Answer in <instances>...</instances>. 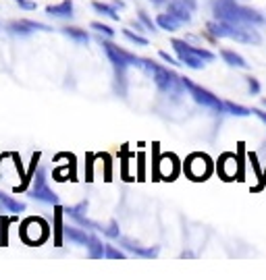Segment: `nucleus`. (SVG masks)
Returning <instances> with one entry per match:
<instances>
[{
	"instance_id": "1",
	"label": "nucleus",
	"mask_w": 266,
	"mask_h": 280,
	"mask_svg": "<svg viewBox=\"0 0 266 280\" xmlns=\"http://www.w3.org/2000/svg\"><path fill=\"white\" fill-rule=\"evenodd\" d=\"M215 13H217V19L221 21H229V23H262L264 17L254 11V9H245V7H239L235 0H219L217 7H215Z\"/></svg>"
},
{
	"instance_id": "2",
	"label": "nucleus",
	"mask_w": 266,
	"mask_h": 280,
	"mask_svg": "<svg viewBox=\"0 0 266 280\" xmlns=\"http://www.w3.org/2000/svg\"><path fill=\"white\" fill-rule=\"evenodd\" d=\"M208 29L217 38H231L243 44H260V36L256 29L247 27V23H229V21H212L208 23Z\"/></svg>"
},
{
	"instance_id": "3",
	"label": "nucleus",
	"mask_w": 266,
	"mask_h": 280,
	"mask_svg": "<svg viewBox=\"0 0 266 280\" xmlns=\"http://www.w3.org/2000/svg\"><path fill=\"white\" fill-rule=\"evenodd\" d=\"M173 48H175L177 54H179L181 62L191 66V68H202L204 66L202 60H212V58H215L212 52L202 50V48H193V46L185 44L183 40H173Z\"/></svg>"
},
{
	"instance_id": "4",
	"label": "nucleus",
	"mask_w": 266,
	"mask_h": 280,
	"mask_svg": "<svg viewBox=\"0 0 266 280\" xmlns=\"http://www.w3.org/2000/svg\"><path fill=\"white\" fill-rule=\"evenodd\" d=\"M181 83H183V85L187 87V90L191 92L193 100H196L198 104H202V106H206V108H212V110L223 112L225 102H221L217 96H212L208 90H204V87H200V85H196V83H191L187 77H185V79H181Z\"/></svg>"
},
{
	"instance_id": "5",
	"label": "nucleus",
	"mask_w": 266,
	"mask_h": 280,
	"mask_svg": "<svg viewBox=\"0 0 266 280\" xmlns=\"http://www.w3.org/2000/svg\"><path fill=\"white\" fill-rule=\"evenodd\" d=\"M141 66L146 68V71L152 75V79H154V83L161 87V90H165V92H169V90H173V87L177 85V77L173 75V73H169L167 68H163V66H158V64H152L150 60H141L139 62Z\"/></svg>"
},
{
	"instance_id": "6",
	"label": "nucleus",
	"mask_w": 266,
	"mask_h": 280,
	"mask_svg": "<svg viewBox=\"0 0 266 280\" xmlns=\"http://www.w3.org/2000/svg\"><path fill=\"white\" fill-rule=\"evenodd\" d=\"M169 11L177 17V19H179V21H189L191 19V9L185 5V3H181V0H171V3H169Z\"/></svg>"
},
{
	"instance_id": "7",
	"label": "nucleus",
	"mask_w": 266,
	"mask_h": 280,
	"mask_svg": "<svg viewBox=\"0 0 266 280\" xmlns=\"http://www.w3.org/2000/svg\"><path fill=\"white\" fill-rule=\"evenodd\" d=\"M156 23H158V25H161L163 29H169V31H175L177 27H179V23H181V21H179V19H177V17H175L173 13H169V15H165V13H163V15H158V17H156Z\"/></svg>"
},
{
	"instance_id": "8",
	"label": "nucleus",
	"mask_w": 266,
	"mask_h": 280,
	"mask_svg": "<svg viewBox=\"0 0 266 280\" xmlns=\"http://www.w3.org/2000/svg\"><path fill=\"white\" fill-rule=\"evenodd\" d=\"M33 197H38V199H44V201H57L55 193H50V191L46 189V185H44V181H42V179L38 181V187L33 189Z\"/></svg>"
},
{
	"instance_id": "9",
	"label": "nucleus",
	"mask_w": 266,
	"mask_h": 280,
	"mask_svg": "<svg viewBox=\"0 0 266 280\" xmlns=\"http://www.w3.org/2000/svg\"><path fill=\"white\" fill-rule=\"evenodd\" d=\"M223 58L231 64V66H239V68H245L247 66V62L239 56V54H235V52H231V50H223Z\"/></svg>"
},
{
	"instance_id": "10",
	"label": "nucleus",
	"mask_w": 266,
	"mask_h": 280,
	"mask_svg": "<svg viewBox=\"0 0 266 280\" xmlns=\"http://www.w3.org/2000/svg\"><path fill=\"white\" fill-rule=\"evenodd\" d=\"M225 108L231 112V114H235V116H247V114H252L250 108H243V106H239V104H233V102H225Z\"/></svg>"
},
{
	"instance_id": "11",
	"label": "nucleus",
	"mask_w": 266,
	"mask_h": 280,
	"mask_svg": "<svg viewBox=\"0 0 266 280\" xmlns=\"http://www.w3.org/2000/svg\"><path fill=\"white\" fill-rule=\"evenodd\" d=\"M71 9H73V7H71V3H69V0H65V3L63 5H59V7H48V13L50 15H69L71 17Z\"/></svg>"
},
{
	"instance_id": "12",
	"label": "nucleus",
	"mask_w": 266,
	"mask_h": 280,
	"mask_svg": "<svg viewBox=\"0 0 266 280\" xmlns=\"http://www.w3.org/2000/svg\"><path fill=\"white\" fill-rule=\"evenodd\" d=\"M0 203L7 205L9 209H15V212H19V209H23V203H15L11 197H5L3 193H0Z\"/></svg>"
},
{
	"instance_id": "13",
	"label": "nucleus",
	"mask_w": 266,
	"mask_h": 280,
	"mask_svg": "<svg viewBox=\"0 0 266 280\" xmlns=\"http://www.w3.org/2000/svg\"><path fill=\"white\" fill-rule=\"evenodd\" d=\"M94 7L100 11V13H104V15H109V17H113V19H119V15L111 9V7H106V5H100V3H94Z\"/></svg>"
},
{
	"instance_id": "14",
	"label": "nucleus",
	"mask_w": 266,
	"mask_h": 280,
	"mask_svg": "<svg viewBox=\"0 0 266 280\" xmlns=\"http://www.w3.org/2000/svg\"><path fill=\"white\" fill-rule=\"evenodd\" d=\"M125 36L131 40V42H137V44H141V46H146L148 42H146V38H139V36H135L133 31H129V29H125Z\"/></svg>"
},
{
	"instance_id": "15",
	"label": "nucleus",
	"mask_w": 266,
	"mask_h": 280,
	"mask_svg": "<svg viewBox=\"0 0 266 280\" xmlns=\"http://www.w3.org/2000/svg\"><path fill=\"white\" fill-rule=\"evenodd\" d=\"M92 27H94V29H98V31H102V33H106V36H113V29H111L109 25H102V23H94Z\"/></svg>"
},
{
	"instance_id": "16",
	"label": "nucleus",
	"mask_w": 266,
	"mask_h": 280,
	"mask_svg": "<svg viewBox=\"0 0 266 280\" xmlns=\"http://www.w3.org/2000/svg\"><path fill=\"white\" fill-rule=\"evenodd\" d=\"M67 33H71V36H73V38H79V40L87 42V36H85L83 31H77V29H73V27H71V29H67Z\"/></svg>"
},
{
	"instance_id": "17",
	"label": "nucleus",
	"mask_w": 266,
	"mask_h": 280,
	"mask_svg": "<svg viewBox=\"0 0 266 280\" xmlns=\"http://www.w3.org/2000/svg\"><path fill=\"white\" fill-rule=\"evenodd\" d=\"M247 83H250V90H252L254 94H258V92H260V85H258V81H256L254 77H247Z\"/></svg>"
},
{
	"instance_id": "18",
	"label": "nucleus",
	"mask_w": 266,
	"mask_h": 280,
	"mask_svg": "<svg viewBox=\"0 0 266 280\" xmlns=\"http://www.w3.org/2000/svg\"><path fill=\"white\" fill-rule=\"evenodd\" d=\"M181 3H185V5H187L191 11H196V0H181Z\"/></svg>"
},
{
	"instance_id": "19",
	"label": "nucleus",
	"mask_w": 266,
	"mask_h": 280,
	"mask_svg": "<svg viewBox=\"0 0 266 280\" xmlns=\"http://www.w3.org/2000/svg\"><path fill=\"white\" fill-rule=\"evenodd\" d=\"M109 255H111V257H123V253H121V251H115L113 247H109Z\"/></svg>"
},
{
	"instance_id": "20",
	"label": "nucleus",
	"mask_w": 266,
	"mask_h": 280,
	"mask_svg": "<svg viewBox=\"0 0 266 280\" xmlns=\"http://www.w3.org/2000/svg\"><path fill=\"white\" fill-rule=\"evenodd\" d=\"M252 112H254V114H258V116H260V118L266 122V112H262V110H256V108H252Z\"/></svg>"
},
{
	"instance_id": "21",
	"label": "nucleus",
	"mask_w": 266,
	"mask_h": 280,
	"mask_svg": "<svg viewBox=\"0 0 266 280\" xmlns=\"http://www.w3.org/2000/svg\"><path fill=\"white\" fill-rule=\"evenodd\" d=\"M264 104H266V100H264Z\"/></svg>"
}]
</instances>
